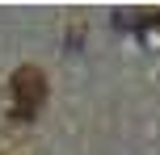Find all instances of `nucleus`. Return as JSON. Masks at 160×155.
Wrapping results in <instances>:
<instances>
[{"mask_svg": "<svg viewBox=\"0 0 160 155\" xmlns=\"http://www.w3.org/2000/svg\"><path fill=\"white\" fill-rule=\"evenodd\" d=\"M13 101H17V117H34L38 105L47 101V80L38 67H17L13 71Z\"/></svg>", "mask_w": 160, "mask_h": 155, "instance_id": "obj_1", "label": "nucleus"}]
</instances>
